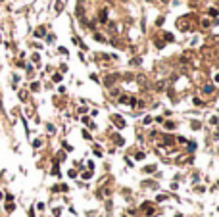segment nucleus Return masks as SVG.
I'll use <instances>...</instances> for the list:
<instances>
[{"label": "nucleus", "instance_id": "obj_1", "mask_svg": "<svg viewBox=\"0 0 219 217\" xmlns=\"http://www.w3.org/2000/svg\"><path fill=\"white\" fill-rule=\"evenodd\" d=\"M4 210H6L8 213H12V211H14V210H16V204H14V202H6V205H4Z\"/></svg>", "mask_w": 219, "mask_h": 217}, {"label": "nucleus", "instance_id": "obj_2", "mask_svg": "<svg viewBox=\"0 0 219 217\" xmlns=\"http://www.w3.org/2000/svg\"><path fill=\"white\" fill-rule=\"evenodd\" d=\"M39 88H40V87H39V83H33V85H31V90H33V92H37Z\"/></svg>", "mask_w": 219, "mask_h": 217}, {"label": "nucleus", "instance_id": "obj_3", "mask_svg": "<svg viewBox=\"0 0 219 217\" xmlns=\"http://www.w3.org/2000/svg\"><path fill=\"white\" fill-rule=\"evenodd\" d=\"M29 217H35V211H33V208L29 210Z\"/></svg>", "mask_w": 219, "mask_h": 217}, {"label": "nucleus", "instance_id": "obj_4", "mask_svg": "<svg viewBox=\"0 0 219 217\" xmlns=\"http://www.w3.org/2000/svg\"><path fill=\"white\" fill-rule=\"evenodd\" d=\"M0 200H4V194L2 192H0Z\"/></svg>", "mask_w": 219, "mask_h": 217}, {"label": "nucleus", "instance_id": "obj_5", "mask_svg": "<svg viewBox=\"0 0 219 217\" xmlns=\"http://www.w3.org/2000/svg\"><path fill=\"white\" fill-rule=\"evenodd\" d=\"M215 81H217V83H219V75H217V77H215Z\"/></svg>", "mask_w": 219, "mask_h": 217}]
</instances>
